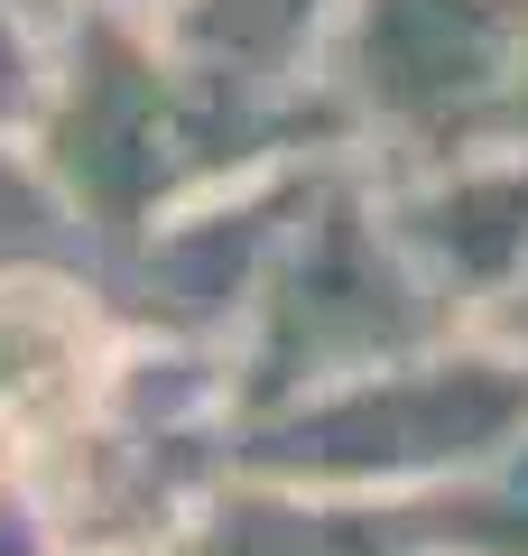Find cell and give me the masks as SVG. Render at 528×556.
I'll return each mask as SVG.
<instances>
[{"instance_id":"11","label":"cell","mask_w":528,"mask_h":556,"mask_svg":"<svg viewBox=\"0 0 528 556\" xmlns=\"http://www.w3.org/2000/svg\"><path fill=\"white\" fill-rule=\"evenodd\" d=\"M491 139L528 149V65H519V84H510V102H501V130H491Z\"/></svg>"},{"instance_id":"7","label":"cell","mask_w":528,"mask_h":556,"mask_svg":"<svg viewBox=\"0 0 528 556\" xmlns=\"http://www.w3.org/2000/svg\"><path fill=\"white\" fill-rule=\"evenodd\" d=\"M343 28V0H176L158 38L186 65L269 102H325V47Z\"/></svg>"},{"instance_id":"3","label":"cell","mask_w":528,"mask_h":556,"mask_svg":"<svg viewBox=\"0 0 528 556\" xmlns=\"http://www.w3.org/2000/svg\"><path fill=\"white\" fill-rule=\"evenodd\" d=\"M528 445V362L491 334H454L417 362L362 371L297 408L241 417L232 464L269 492L325 501H417Z\"/></svg>"},{"instance_id":"4","label":"cell","mask_w":528,"mask_h":556,"mask_svg":"<svg viewBox=\"0 0 528 556\" xmlns=\"http://www.w3.org/2000/svg\"><path fill=\"white\" fill-rule=\"evenodd\" d=\"M528 65V0H343L325 47V102L352 167L408 177L501 130Z\"/></svg>"},{"instance_id":"5","label":"cell","mask_w":528,"mask_h":556,"mask_svg":"<svg viewBox=\"0 0 528 556\" xmlns=\"http://www.w3.org/2000/svg\"><path fill=\"white\" fill-rule=\"evenodd\" d=\"M130 362L102 269H0V482H38L93 437Z\"/></svg>"},{"instance_id":"9","label":"cell","mask_w":528,"mask_h":556,"mask_svg":"<svg viewBox=\"0 0 528 556\" xmlns=\"http://www.w3.org/2000/svg\"><path fill=\"white\" fill-rule=\"evenodd\" d=\"M482 334H491V343H501V353H519V362H528V288H519V298H510V306H501V316H491V325H482Z\"/></svg>"},{"instance_id":"2","label":"cell","mask_w":528,"mask_h":556,"mask_svg":"<svg viewBox=\"0 0 528 556\" xmlns=\"http://www.w3.org/2000/svg\"><path fill=\"white\" fill-rule=\"evenodd\" d=\"M454 334H464V316L399 251L372 167L343 159V167L315 177V195L288 223V241H278L269 278H260L241 334L223 343L232 427L241 417H269V408H297L315 390H343L362 371L417 362V353H436Z\"/></svg>"},{"instance_id":"10","label":"cell","mask_w":528,"mask_h":556,"mask_svg":"<svg viewBox=\"0 0 528 556\" xmlns=\"http://www.w3.org/2000/svg\"><path fill=\"white\" fill-rule=\"evenodd\" d=\"M65 10H102V20H167V10H176V0H65Z\"/></svg>"},{"instance_id":"6","label":"cell","mask_w":528,"mask_h":556,"mask_svg":"<svg viewBox=\"0 0 528 556\" xmlns=\"http://www.w3.org/2000/svg\"><path fill=\"white\" fill-rule=\"evenodd\" d=\"M372 186H380V214H390L399 251L464 316V334H482L528 288V149L482 139L464 159L408 167V177H372Z\"/></svg>"},{"instance_id":"8","label":"cell","mask_w":528,"mask_h":556,"mask_svg":"<svg viewBox=\"0 0 528 556\" xmlns=\"http://www.w3.org/2000/svg\"><path fill=\"white\" fill-rule=\"evenodd\" d=\"M47 56H56V20L28 0H0V139H28L47 93Z\"/></svg>"},{"instance_id":"1","label":"cell","mask_w":528,"mask_h":556,"mask_svg":"<svg viewBox=\"0 0 528 556\" xmlns=\"http://www.w3.org/2000/svg\"><path fill=\"white\" fill-rule=\"evenodd\" d=\"M28 159L65 195L93 260H121L167 214L223 195L288 159H352L334 102H269L186 65L149 20L65 10L47 93L28 121Z\"/></svg>"},{"instance_id":"12","label":"cell","mask_w":528,"mask_h":556,"mask_svg":"<svg viewBox=\"0 0 528 556\" xmlns=\"http://www.w3.org/2000/svg\"><path fill=\"white\" fill-rule=\"evenodd\" d=\"M28 10H47V20H65V0H28Z\"/></svg>"}]
</instances>
